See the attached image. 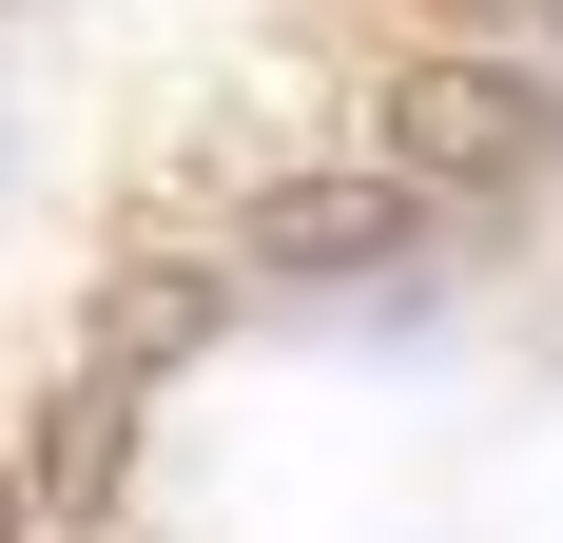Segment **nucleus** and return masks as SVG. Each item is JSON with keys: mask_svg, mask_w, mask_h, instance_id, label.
<instances>
[{"mask_svg": "<svg viewBox=\"0 0 563 543\" xmlns=\"http://www.w3.org/2000/svg\"><path fill=\"white\" fill-rule=\"evenodd\" d=\"M428 214H448L428 175H291L273 214H253V272H389Z\"/></svg>", "mask_w": 563, "mask_h": 543, "instance_id": "obj_2", "label": "nucleus"}, {"mask_svg": "<svg viewBox=\"0 0 563 543\" xmlns=\"http://www.w3.org/2000/svg\"><path fill=\"white\" fill-rule=\"evenodd\" d=\"M117 466H136V369H78L20 486H40V505H117Z\"/></svg>", "mask_w": 563, "mask_h": 543, "instance_id": "obj_3", "label": "nucleus"}, {"mask_svg": "<svg viewBox=\"0 0 563 543\" xmlns=\"http://www.w3.org/2000/svg\"><path fill=\"white\" fill-rule=\"evenodd\" d=\"M544 156H563V98L506 78V58L389 78V175H428V195H506V175H544Z\"/></svg>", "mask_w": 563, "mask_h": 543, "instance_id": "obj_1", "label": "nucleus"}, {"mask_svg": "<svg viewBox=\"0 0 563 543\" xmlns=\"http://www.w3.org/2000/svg\"><path fill=\"white\" fill-rule=\"evenodd\" d=\"M195 330H214V272H136V291L98 311V369H175Z\"/></svg>", "mask_w": 563, "mask_h": 543, "instance_id": "obj_4", "label": "nucleus"}, {"mask_svg": "<svg viewBox=\"0 0 563 543\" xmlns=\"http://www.w3.org/2000/svg\"><path fill=\"white\" fill-rule=\"evenodd\" d=\"M20 524H40V486H20V446H0V543H20Z\"/></svg>", "mask_w": 563, "mask_h": 543, "instance_id": "obj_5", "label": "nucleus"}, {"mask_svg": "<svg viewBox=\"0 0 563 543\" xmlns=\"http://www.w3.org/2000/svg\"><path fill=\"white\" fill-rule=\"evenodd\" d=\"M544 20H563V0H544Z\"/></svg>", "mask_w": 563, "mask_h": 543, "instance_id": "obj_7", "label": "nucleus"}, {"mask_svg": "<svg viewBox=\"0 0 563 543\" xmlns=\"http://www.w3.org/2000/svg\"><path fill=\"white\" fill-rule=\"evenodd\" d=\"M448 20H544V0H448Z\"/></svg>", "mask_w": 563, "mask_h": 543, "instance_id": "obj_6", "label": "nucleus"}]
</instances>
